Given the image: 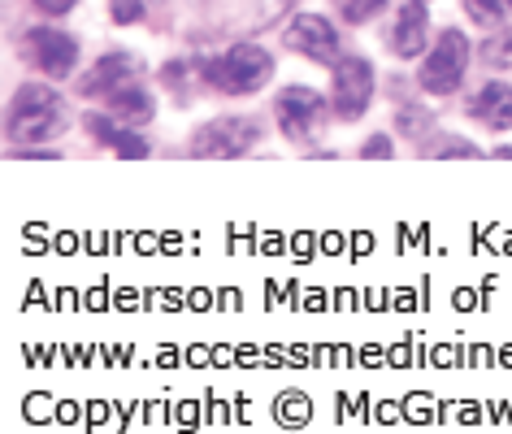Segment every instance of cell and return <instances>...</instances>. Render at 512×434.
I'll return each instance as SVG.
<instances>
[{
    "label": "cell",
    "instance_id": "obj_1",
    "mask_svg": "<svg viewBox=\"0 0 512 434\" xmlns=\"http://www.w3.org/2000/svg\"><path fill=\"white\" fill-rule=\"evenodd\" d=\"M70 113H66V100H61L48 83H22L14 100H9V139L18 144H44L66 131Z\"/></svg>",
    "mask_w": 512,
    "mask_h": 434
},
{
    "label": "cell",
    "instance_id": "obj_2",
    "mask_svg": "<svg viewBox=\"0 0 512 434\" xmlns=\"http://www.w3.org/2000/svg\"><path fill=\"white\" fill-rule=\"evenodd\" d=\"M200 74H204V83L222 96H252V92H261L265 79L274 74V57L265 53V48L239 44V48H226L222 57L204 61Z\"/></svg>",
    "mask_w": 512,
    "mask_h": 434
},
{
    "label": "cell",
    "instance_id": "obj_3",
    "mask_svg": "<svg viewBox=\"0 0 512 434\" xmlns=\"http://www.w3.org/2000/svg\"><path fill=\"white\" fill-rule=\"evenodd\" d=\"M465 70H469V40L460 31H443L439 44L426 53L421 61V74L417 83L426 87L430 96H452L460 83H465Z\"/></svg>",
    "mask_w": 512,
    "mask_h": 434
},
{
    "label": "cell",
    "instance_id": "obj_4",
    "mask_svg": "<svg viewBox=\"0 0 512 434\" xmlns=\"http://www.w3.org/2000/svg\"><path fill=\"white\" fill-rule=\"evenodd\" d=\"M261 135L265 126L256 118H213L196 131L191 148H196V157H243L261 144Z\"/></svg>",
    "mask_w": 512,
    "mask_h": 434
},
{
    "label": "cell",
    "instance_id": "obj_5",
    "mask_svg": "<svg viewBox=\"0 0 512 434\" xmlns=\"http://www.w3.org/2000/svg\"><path fill=\"white\" fill-rule=\"evenodd\" d=\"M274 118L291 144H309L326 126V100L317 96L313 87H283L274 100Z\"/></svg>",
    "mask_w": 512,
    "mask_h": 434
},
{
    "label": "cell",
    "instance_id": "obj_6",
    "mask_svg": "<svg viewBox=\"0 0 512 434\" xmlns=\"http://www.w3.org/2000/svg\"><path fill=\"white\" fill-rule=\"evenodd\" d=\"M22 57L40 74H48V79H66L79 66V40L57 27H31L22 35Z\"/></svg>",
    "mask_w": 512,
    "mask_h": 434
},
{
    "label": "cell",
    "instance_id": "obj_7",
    "mask_svg": "<svg viewBox=\"0 0 512 434\" xmlns=\"http://www.w3.org/2000/svg\"><path fill=\"white\" fill-rule=\"evenodd\" d=\"M374 100V70L365 57H339L335 61V83H330V105L335 118L356 122Z\"/></svg>",
    "mask_w": 512,
    "mask_h": 434
},
{
    "label": "cell",
    "instance_id": "obj_8",
    "mask_svg": "<svg viewBox=\"0 0 512 434\" xmlns=\"http://www.w3.org/2000/svg\"><path fill=\"white\" fill-rule=\"evenodd\" d=\"M283 44L291 48V53L317 61V66H335V61H339V48H343V44H339V31L330 27L322 14H296V18L287 22Z\"/></svg>",
    "mask_w": 512,
    "mask_h": 434
},
{
    "label": "cell",
    "instance_id": "obj_9",
    "mask_svg": "<svg viewBox=\"0 0 512 434\" xmlns=\"http://www.w3.org/2000/svg\"><path fill=\"white\" fill-rule=\"evenodd\" d=\"M426 5L430 0H404L400 18L391 31V53L395 57H417L430 48V22H426Z\"/></svg>",
    "mask_w": 512,
    "mask_h": 434
},
{
    "label": "cell",
    "instance_id": "obj_10",
    "mask_svg": "<svg viewBox=\"0 0 512 434\" xmlns=\"http://www.w3.org/2000/svg\"><path fill=\"white\" fill-rule=\"evenodd\" d=\"M87 131H92L96 144L113 148L118 157H131V161H144V157H148V139L135 135L131 122L113 118V113H109V118H105V113H92V118H87Z\"/></svg>",
    "mask_w": 512,
    "mask_h": 434
},
{
    "label": "cell",
    "instance_id": "obj_11",
    "mask_svg": "<svg viewBox=\"0 0 512 434\" xmlns=\"http://www.w3.org/2000/svg\"><path fill=\"white\" fill-rule=\"evenodd\" d=\"M135 70H139V61H135L131 53H105V57H100L92 70L83 74L79 92H83V96H109L118 83L135 79Z\"/></svg>",
    "mask_w": 512,
    "mask_h": 434
},
{
    "label": "cell",
    "instance_id": "obj_12",
    "mask_svg": "<svg viewBox=\"0 0 512 434\" xmlns=\"http://www.w3.org/2000/svg\"><path fill=\"white\" fill-rule=\"evenodd\" d=\"M105 105H109L113 118H122L131 126H144V122H152V113H157V100H152V92L144 83H135V79H126V83L113 87V92L105 96Z\"/></svg>",
    "mask_w": 512,
    "mask_h": 434
},
{
    "label": "cell",
    "instance_id": "obj_13",
    "mask_svg": "<svg viewBox=\"0 0 512 434\" xmlns=\"http://www.w3.org/2000/svg\"><path fill=\"white\" fill-rule=\"evenodd\" d=\"M469 118H478L491 131H508L512 126V87L508 83H486L478 96L469 100Z\"/></svg>",
    "mask_w": 512,
    "mask_h": 434
},
{
    "label": "cell",
    "instance_id": "obj_14",
    "mask_svg": "<svg viewBox=\"0 0 512 434\" xmlns=\"http://www.w3.org/2000/svg\"><path fill=\"white\" fill-rule=\"evenodd\" d=\"M478 57H482L491 70H504V66H512V27L495 31L491 40L482 44V53H478Z\"/></svg>",
    "mask_w": 512,
    "mask_h": 434
},
{
    "label": "cell",
    "instance_id": "obj_15",
    "mask_svg": "<svg viewBox=\"0 0 512 434\" xmlns=\"http://www.w3.org/2000/svg\"><path fill=\"white\" fill-rule=\"evenodd\" d=\"M469 18L482 22V27H495V22H504L512 14V0H465Z\"/></svg>",
    "mask_w": 512,
    "mask_h": 434
},
{
    "label": "cell",
    "instance_id": "obj_16",
    "mask_svg": "<svg viewBox=\"0 0 512 434\" xmlns=\"http://www.w3.org/2000/svg\"><path fill=\"white\" fill-rule=\"evenodd\" d=\"M335 5H339V14L348 22H369L374 14L387 9V0H335Z\"/></svg>",
    "mask_w": 512,
    "mask_h": 434
},
{
    "label": "cell",
    "instance_id": "obj_17",
    "mask_svg": "<svg viewBox=\"0 0 512 434\" xmlns=\"http://www.w3.org/2000/svg\"><path fill=\"white\" fill-rule=\"evenodd\" d=\"M395 126H400L404 135H421V131H430V113H426V109H417V105H408V109H400Z\"/></svg>",
    "mask_w": 512,
    "mask_h": 434
},
{
    "label": "cell",
    "instance_id": "obj_18",
    "mask_svg": "<svg viewBox=\"0 0 512 434\" xmlns=\"http://www.w3.org/2000/svg\"><path fill=\"white\" fill-rule=\"evenodd\" d=\"M473 144H465V139H452V135H439L430 144V157H473Z\"/></svg>",
    "mask_w": 512,
    "mask_h": 434
},
{
    "label": "cell",
    "instance_id": "obj_19",
    "mask_svg": "<svg viewBox=\"0 0 512 434\" xmlns=\"http://www.w3.org/2000/svg\"><path fill=\"white\" fill-rule=\"evenodd\" d=\"M109 14L118 27H131V22L144 18V0H109Z\"/></svg>",
    "mask_w": 512,
    "mask_h": 434
},
{
    "label": "cell",
    "instance_id": "obj_20",
    "mask_svg": "<svg viewBox=\"0 0 512 434\" xmlns=\"http://www.w3.org/2000/svg\"><path fill=\"white\" fill-rule=\"evenodd\" d=\"M361 157H374V161H387V157H391V139H387V135H374V139H365V148H361Z\"/></svg>",
    "mask_w": 512,
    "mask_h": 434
},
{
    "label": "cell",
    "instance_id": "obj_21",
    "mask_svg": "<svg viewBox=\"0 0 512 434\" xmlns=\"http://www.w3.org/2000/svg\"><path fill=\"white\" fill-rule=\"evenodd\" d=\"M35 9H40V14H53V18H61V14H70L74 5H79V0H31Z\"/></svg>",
    "mask_w": 512,
    "mask_h": 434
}]
</instances>
